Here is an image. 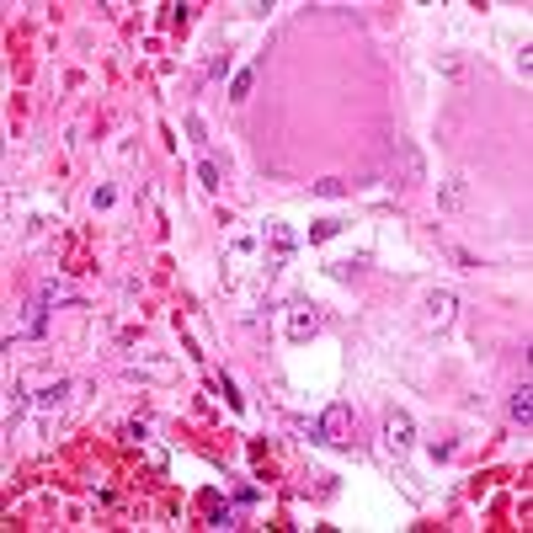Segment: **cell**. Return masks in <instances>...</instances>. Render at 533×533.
Listing matches in <instances>:
<instances>
[{
  "label": "cell",
  "mask_w": 533,
  "mask_h": 533,
  "mask_svg": "<svg viewBox=\"0 0 533 533\" xmlns=\"http://www.w3.org/2000/svg\"><path fill=\"white\" fill-rule=\"evenodd\" d=\"M347 422H352V411H347V405H331V411L320 416V427H315V432L326 437V443H352V437H347Z\"/></svg>",
  "instance_id": "1"
},
{
  "label": "cell",
  "mask_w": 533,
  "mask_h": 533,
  "mask_svg": "<svg viewBox=\"0 0 533 533\" xmlns=\"http://www.w3.org/2000/svg\"><path fill=\"white\" fill-rule=\"evenodd\" d=\"M389 448H395V453L411 448V416H405V411H389Z\"/></svg>",
  "instance_id": "2"
},
{
  "label": "cell",
  "mask_w": 533,
  "mask_h": 533,
  "mask_svg": "<svg viewBox=\"0 0 533 533\" xmlns=\"http://www.w3.org/2000/svg\"><path fill=\"white\" fill-rule=\"evenodd\" d=\"M427 320H432V326H448L453 320V293L448 288H437L432 299H427Z\"/></svg>",
  "instance_id": "3"
},
{
  "label": "cell",
  "mask_w": 533,
  "mask_h": 533,
  "mask_svg": "<svg viewBox=\"0 0 533 533\" xmlns=\"http://www.w3.org/2000/svg\"><path fill=\"white\" fill-rule=\"evenodd\" d=\"M528 416H533V389L522 384V389H512V422L528 427Z\"/></svg>",
  "instance_id": "4"
},
{
  "label": "cell",
  "mask_w": 533,
  "mask_h": 533,
  "mask_svg": "<svg viewBox=\"0 0 533 533\" xmlns=\"http://www.w3.org/2000/svg\"><path fill=\"white\" fill-rule=\"evenodd\" d=\"M251 85H256V70H240V75L230 80V97H235V102H245V97H251Z\"/></svg>",
  "instance_id": "5"
},
{
  "label": "cell",
  "mask_w": 533,
  "mask_h": 533,
  "mask_svg": "<svg viewBox=\"0 0 533 533\" xmlns=\"http://www.w3.org/2000/svg\"><path fill=\"white\" fill-rule=\"evenodd\" d=\"M315 326H320L315 315H293V326H288V331H293V341H304V336H315Z\"/></svg>",
  "instance_id": "6"
},
{
  "label": "cell",
  "mask_w": 533,
  "mask_h": 533,
  "mask_svg": "<svg viewBox=\"0 0 533 533\" xmlns=\"http://www.w3.org/2000/svg\"><path fill=\"white\" fill-rule=\"evenodd\" d=\"M341 230V224H336V219H320V224H315V230H310V240H331V235H336Z\"/></svg>",
  "instance_id": "7"
},
{
  "label": "cell",
  "mask_w": 533,
  "mask_h": 533,
  "mask_svg": "<svg viewBox=\"0 0 533 533\" xmlns=\"http://www.w3.org/2000/svg\"><path fill=\"white\" fill-rule=\"evenodd\" d=\"M197 176H203V187H219V166H214V160H203V166H197Z\"/></svg>",
  "instance_id": "8"
},
{
  "label": "cell",
  "mask_w": 533,
  "mask_h": 533,
  "mask_svg": "<svg viewBox=\"0 0 533 533\" xmlns=\"http://www.w3.org/2000/svg\"><path fill=\"white\" fill-rule=\"evenodd\" d=\"M272 240H278V251H293V235L283 230V224H272Z\"/></svg>",
  "instance_id": "9"
}]
</instances>
